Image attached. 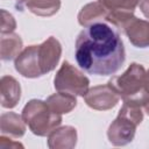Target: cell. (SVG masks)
<instances>
[{
    "instance_id": "5b68a950",
    "label": "cell",
    "mask_w": 149,
    "mask_h": 149,
    "mask_svg": "<svg viewBox=\"0 0 149 149\" xmlns=\"http://www.w3.org/2000/svg\"><path fill=\"white\" fill-rule=\"evenodd\" d=\"M88 78L69 62L64 61L54 78V86L57 92H65L84 97L88 91Z\"/></svg>"
},
{
    "instance_id": "ba28073f",
    "label": "cell",
    "mask_w": 149,
    "mask_h": 149,
    "mask_svg": "<svg viewBox=\"0 0 149 149\" xmlns=\"http://www.w3.org/2000/svg\"><path fill=\"white\" fill-rule=\"evenodd\" d=\"M15 70L26 78H37L43 76L38 55V45L24 48L15 58Z\"/></svg>"
},
{
    "instance_id": "7c38bea8",
    "label": "cell",
    "mask_w": 149,
    "mask_h": 149,
    "mask_svg": "<svg viewBox=\"0 0 149 149\" xmlns=\"http://www.w3.org/2000/svg\"><path fill=\"white\" fill-rule=\"evenodd\" d=\"M1 106L5 108H13L17 105L21 98V86L19 81L12 76H3L0 80Z\"/></svg>"
},
{
    "instance_id": "8992f818",
    "label": "cell",
    "mask_w": 149,
    "mask_h": 149,
    "mask_svg": "<svg viewBox=\"0 0 149 149\" xmlns=\"http://www.w3.org/2000/svg\"><path fill=\"white\" fill-rule=\"evenodd\" d=\"M107 10L106 21L111 22L119 29L134 16V10L140 5V0H97Z\"/></svg>"
},
{
    "instance_id": "603a6c76",
    "label": "cell",
    "mask_w": 149,
    "mask_h": 149,
    "mask_svg": "<svg viewBox=\"0 0 149 149\" xmlns=\"http://www.w3.org/2000/svg\"><path fill=\"white\" fill-rule=\"evenodd\" d=\"M17 1H19V2H24V3H26L28 0H17Z\"/></svg>"
},
{
    "instance_id": "9c48e42d",
    "label": "cell",
    "mask_w": 149,
    "mask_h": 149,
    "mask_svg": "<svg viewBox=\"0 0 149 149\" xmlns=\"http://www.w3.org/2000/svg\"><path fill=\"white\" fill-rule=\"evenodd\" d=\"M130 43L136 48L149 47V21L132 16L121 28Z\"/></svg>"
},
{
    "instance_id": "2e32d148",
    "label": "cell",
    "mask_w": 149,
    "mask_h": 149,
    "mask_svg": "<svg viewBox=\"0 0 149 149\" xmlns=\"http://www.w3.org/2000/svg\"><path fill=\"white\" fill-rule=\"evenodd\" d=\"M47 104L54 113L62 115L64 113L71 112L77 106V99H76V95L73 94L65 93V92H57L48 97Z\"/></svg>"
},
{
    "instance_id": "7402d4cb",
    "label": "cell",
    "mask_w": 149,
    "mask_h": 149,
    "mask_svg": "<svg viewBox=\"0 0 149 149\" xmlns=\"http://www.w3.org/2000/svg\"><path fill=\"white\" fill-rule=\"evenodd\" d=\"M143 107H144V109H146V113L149 115V101H148V102H147V104H146Z\"/></svg>"
},
{
    "instance_id": "8fae6325",
    "label": "cell",
    "mask_w": 149,
    "mask_h": 149,
    "mask_svg": "<svg viewBox=\"0 0 149 149\" xmlns=\"http://www.w3.org/2000/svg\"><path fill=\"white\" fill-rule=\"evenodd\" d=\"M77 143V130L71 126L56 128L48 135V146L51 149H71Z\"/></svg>"
},
{
    "instance_id": "7a4b0ae2",
    "label": "cell",
    "mask_w": 149,
    "mask_h": 149,
    "mask_svg": "<svg viewBox=\"0 0 149 149\" xmlns=\"http://www.w3.org/2000/svg\"><path fill=\"white\" fill-rule=\"evenodd\" d=\"M146 70L139 63H132L120 76H114L108 80V85L119 97L129 105L142 107L149 101V93L144 88Z\"/></svg>"
},
{
    "instance_id": "9a60e30c",
    "label": "cell",
    "mask_w": 149,
    "mask_h": 149,
    "mask_svg": "<svg viewBox=\"0 0 149 149\" xmlns=\"http://www.w3.org/2000/svg\"><path fill=\"white\" fill-rule=\"evenodd\" d=\"M106 19H107V10L102 7V5L99 1L90 2L85 5L78 14V22L83 27H86L94 22L104 21Z\"/></svg>"
},
{
    "instance_id": "ac0fdd59",
    "label": "cell",
    "mask_w": 149,
    "mask_h": 149,
    "mask_svg": "<svg viewBox=\"0 0 149 149\" xmlns=\"http://www.w3.org/2000/svg\"><path fill=\"white\" fill-rule=\"evenodd\" d=\"M16 28V22L12 14L6 12L5 9H1V27L0 31L1 34H8L13 33Z\"/></svg>"
},
{
    "instance_id": "e0dca14e",
    "label": "cell",
    "mask_w": 149,
    "mask_h": 149,
    "mask_svg": "<svg viewBox=\"0 0 149 149\" xmlns=\"http://www.w3.org/2000/svg\"><path fill=\"white\" fill-rule=\"evenodd\" d=\"M24 6L35 15L51 16L61 7V0H28Z\"/></svg>"
},
{
    "instance_id": "d6986e66",
    "label": "cell",
    "mask_w": 149,
    "mask_h": 149,
    "mask_svg": "<svg viewBox=\"0 0 149 149\" xmlns=\"http://www.w3.org/2000/svg\"><path fill=\"white\" fill-rule=\"evenodd\" d=\"M8 139L7 137H5V135H1V137H0V148L1 149H7V148H19V147H21V148H23V146L21 144V143H19V142H14V141H7Z\"/></svg>"
},
{
    "instance_id": "ffe728a7",
    "label": "cell",
    "mask_w": 149,
    "mask_h": 149,
    "mask_svg": "<svg viewBox=\"0 0 149 149\" xmlns=\"http://www.w3.org/2000/svg\"><path fill=\"white\" fill-rule=\"evenodd\" d=\"M140 9L142 12V14L149 19V0H141L140 1Z\"/></svg>"
},
{
    "instance_id": "4fadbf2b",
    "label": "cell",
    "mask_w": 149,
    "mask_h": 149,
    "mask_svg": "<svg viewBox=\"0 0 149 149\" xmlns=\"http://www.w3.org/2000/svg\"><path fill=\"white\" fill-rule=\"evenodd\" d=\"M1 135H8L15 139L22 137L26 133V122L22 115L14 112H7L0 116Z\"/></svg>"
},
{
    "instance_id": "277c9868",
    "label": "cell",
    "mask_w": 149,
    "mask_h": 149,
    "mask_svg": "<svg viewBox=\"0 0 149 149\" xmlns=\"http://www.w3.org/2000/svg\"><path fill=\"white\" fill-rule=\"evenodd\" d=\"M22 118L33 134L47 136L62 123V115L54 113L47 101L33 99L22 109Z\"/></svg>"
},
{
    "instance_id": "5bb4252c",
    "label": "cell",
    "mask_w": 149,
    "mask_h": 149,
    "mask_svg": "<svg viewBox=\"0 0 149 149\" xmlns=\"http://www.w3.org/2000/svg\"><path fill=\"white\" fill-rule=\"evenodd\" d=\"M22 51V40L17 34H1L0 38V56L2 61L16 58Z\"/></svg>"
},
{
    "instance_id": "30bf717a",
    "label": "cell",
    "mask_w": 149,
    "mask_h": 149,
    "mask_svg": "<svg viewBox=\"0 0 149 149\" xmlns=\"http://www.w3.org/2000/svg\"><path fill=\"white\" fill-rule=\"evenodd\" d=\"M38 55L43 74L52 71L58 64L62 55V45L59 41L54 36L48 37L43 43L38 44Z\"/></svg>"
},
{
    "instance_id": "3957f363",
    "label": "cell",
    "mask_w": 149,
    "mask_h": 149,
    "mask_svg": "<svg viewBox=\"0 0 149 149\" xmlns=\"http://www.w3.org/2000/svg\"><path fill=\"white\" fill-rule=\"evenodd\" d=\"M143 120L141 107L123 102L115 120L107 130L108 141L113 146H126L133 141L136 127Z\"/></svg>"
},
{
    "instance_id": "52a82bcc",
    "label": "cell",
    "mask_w": 149,
    "mask_h": 149,
    "mask_svg": "<svg viewBox=\"0 0 149 149\" xmlns=\"http://www.w3.org/2000/svg\"><path fill=\"white\" fill-rule=\"evenodd\" d=\"M86 105L97 111H108L116 106L120 100L119 94L108 85H98L90 88L84 95Z\"/></svg>"
},
{
    "instance_id": "6da1fadb",
    "label": "cell",
    "mask_w": 149,
    "mask_h": 149,
    "mask_svg": "<svg viewBox=\"0 0 149 149\" xmlns=\"http://www.w3.org/2000/svg\"><path fill=\"white\" fill-rule=\"evenodd\" d=\"M76 61L95 76H111L125 63L126 52L119 33L104 21L84 27L76 40Z\"/></svg>"
},
{
    "instance_id": "44dd1931",
    "label": "cell",
    "mask_w": 149,
    "mask_h": 149,
    "mask_svg": "<svg viewBox=\"0 0 149 149\" xmlns=\"http://www.w3.org/2000/svg\"><path fill=\"white\" fill-rule=\"evenodd\" d=\"M144 88L149 93V70L146 71V77H144Z\"/></svg>"
}]
</instances>
